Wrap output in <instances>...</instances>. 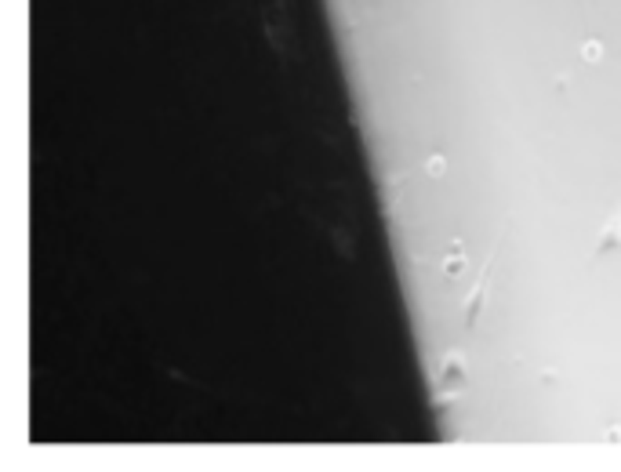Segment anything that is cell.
<instances>
[{
	"label": "cell",
	"instance_id": "6da1fadb",
	"mask_svg": "<svg viewBox=\"0 0 621 472\" xmlns=\"http://www.w3.org/2000/svg\"><path fill=\"white\" fill-rule=\"evenodd\" d=\"M606 247H621V218L614 214V222L603 229V244H600V251H606Z\"/></svg>",
	"mask_w": 621,
	"mask_h": 472
}]
</instances>
